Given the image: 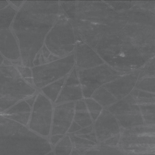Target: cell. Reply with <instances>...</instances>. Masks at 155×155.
Instances as JSON below:
<instances>
[{"instance_id":"cell-1","label":"cell","mask_w":155,"mask_h":155,"mask_svg":"<svg viewBox=\"0 0 155 155\" xmlns=\"http://www.w3.org/2000/svg\"><path fill=\"white\" fill-rule=\"evenodd\" d=\"M57 1H28L19 11L13 28L19 41L24 65L33 67L46 36L58 18Z\"/></svg>"},{"instance_id":"cell-2","label":"cell","mask_w":155,"mask_h":155,"mask_svg":"<svg viewBox=\"0 0 155 155\" xmlns=\"http://www.w3.org/2000/svg\"><path fill=\"white\" fill-rule=\"evenodd\" d=\"M124 27L103 36L94 50L112 68L121 72H131L141 68L150 59L136 46Z\"/></svg>"},{"instance_id":"cell-3","label":"cell","mask_w":155,"mask_h":155,"mask_svg":"<svg viewBox=\"0 0 155 155\" xmlns=\"http://www.w3.org/2000/svg\"><path fill=\"white\" fill-rule=\"evenodd\" d=\"M51 150L47 140L18 122L0 116V155H45Z\"/></svg>"},{"instance_id":"cell-4","label":"cell","mask_w":155,"mask_h":155,"mask_svg":"<svg viewBox=\"0 0 155 155\" xmlns=\"http://www.w3.org/2000/svg\"><path fill=\"white\" fill-rule=\"evenodd\" d=\"M35 89L26 83L12 66L0 67V112L33 95Z\"/></svg>"},{"instance_id":"cell-5","label":"cell","mask_w":155,"mask_h":155,"mask_svg":"<svg viewBox=\"0 0 155 155\" xmlns=\"http://www.w3.org/2000/svg\"><path fill=\"white\" fill-rule=\"evenodd\" d=\"M45 43L50 52L58 58L71 54L75 48L76 40L74 27L71 20L61 15L47 34Z\"/></svg>"},{"instance_id":"cell-6","label":"cell","mask_w":155,"mask_h":155,"mask_svg":"<svg viewBox=\"0 0 155 155\" xmlns=\"http://www.w3.org/2000/svg\"><path fill=\"white\" fill-rule=\"evenodd\" d=\"M118 146L128 154L155 153V125L122 130Z\"/></svg>"},{"instance_id":"cell-7","label":"cell","mask_w":155,"mask_h":155,"mask_svg":"<svg viewBox=\"0 0 155 155\" xmlns=\"http://www.w3.org/2000/svg\"><path fill=\"white\" fill-rule=\"evenodd\" d=\"M77 72L84 99L91 98L100 87L129 73L116 71L106 63L92 68L78 69Z\"/></svg>"},{"instance_id":"cell-8","label":"cell","mask_w":155,"mask_h":155,"mask_svg":"<svg viewBox=\"0 0 155 155\" xmlns=\"http://www.w3.org/2000/svg\"><path fill=\"white\" fill-rule=\"evenodd\" d=\"M75 55L71 54L32 69L34 83L38 88L44 87L67 76L74 67Z\"/></svg>"},{"instance_id":"cell-9","label":"cell","mask_w":155,"mask_h":155,"mask_svg":"<svg viewBox=\"0 0 155 155\" xmlns=\"http://www.w3.org/2000/svg\"><path fill=\"white\" fill-rule=\"evenodd\" d=\"M122 130L145 125L139 106L130 94L107 108Z\"/></svg>"},{"instance_id":"cell-10","label":"cell","mask_w":155,"mask_h":155,"mask_svg":"<svg viewBox=\"0 0 155 155\" xmlns=\"http://www.w3.org/2000/svg\"><path fill=\"white\" fill-rule=\"evenodd\" d=\"M15 14L11 6L0 11V51L7 58L14 60L19 58L20 51L9 27Z\"/></svg>"},{"instance_id":"cell-11","label":"cell","mask_w":155,"mask_h":155,"mask_svg":"<svg viewBox=\"0 0 155 155\" xmlns=\"http://www.w3.org/2000/svg\"><path fill=\"white\" fill-rule=\"evenodd\" d=\"M52 116L53 109L50 101L39 94L34 105L30 129L42 136H48L51 130Z\"/></svg>"},{"instance_id":"cell-12","label":"cell","mask_w":155,"mask_h":155,"mask_svg":"<svg viewBox=\"0 0 155 155\" xmlns=\"http://www.w3.org/2000/svg\"><path fill=\"white\" fill-rule=\"evenodd\" d=\"M75 102L63 103L55 107L52 121V135H64L74 121Z\"/></svg>"},{"instance_id":"cell-13","label":"cell","mask_w":155,"mask_h":155,"mask_svg":"<svg viewBox=\"0 0 155 155\" xmlns=\"http://www.w3.org/2000/svg\"><path fill=\"white\" fill-rule=\"evenodd\" d=\"M94 130L98 143H102L110 137L121 133V128L116 118L107 110H103L95 121Z\"/></svg>"},{"instance_id":"cell-14","label":"cell","mask_w":155,"mask_h":155,"mask_svg":"<svg viewBox=\"0 0 155 155\" xmlns=\"http://www.w3.org/2000/svg\"><path fill=\"white\" fill-rule=\"evenodd\" d=\"M140 69L129 72L102 87L118 101L129 95L136 86Z\"/></svg>"},{"instance_id":"cell-15","label":"cell","mask_w":155,"mask_h":155,"mask_svg":"<svg viewBox=\"0 0 155 155\" xmlns=\"http://www.w3.org/2000/svg\"><path fill=\"white\" fill-rule=\"evenodd\" d=\"M75 62L79 69H87L105 63L95 50L77 35Z\"/></svg>"},{"instance_id":"cell-16","label":"cell","mask_w":155,"mask_h":155,"mask_svg":"<svg viewBox=\"0 0 155 155\" xmlns=\"http://www.w3.org/2000/svg\"><path fill=\"white\" fill-rule=\"evenodd\" d=\"M83 99V93L78 75L77 69L74 67L67 76L55 102L63 104L74 102Z\"/></svg>"},{"instance_id":"cell-17","label":"cell","mask_w":155,"mask_h":155,"mask_svg":"<svg viewBox=\"0 0 155 155\" xmlns=\"http://www.w3.org/2000/svg\"><path fill=\"white\" fill-rule=\"evenodd\" d=\"M31 114V108L26 101H23L13 106L6 112L4 117L27 125Z\"/></svg>"},{"instance_id":"cell-18","label":"cell","mask_w":155,"mask_h":155,"mask_svg":"<svg viewBox=\"0 0 155 155\" xmlns=\"http://www.w3.org/2000/svg\"><path fill=\"white\" fill-rule=\"evenodd\" d=\"M74 121L82 128L92 125L93 120L88 113L84 99L75 102Z\"/></svg>"},{"instance_id":"cell-19","label":"cell","mask_w":155,"mask_h":155,"mask_svg":"<svg viewBox=\"0 0 155 155\" xmlns=\"http://www.w3.org/2000/svg\"><path fill=\"white\" fill-rule=\"evenodd\" d=\"M80 154L81 155H128L119 147L107 146L102 143L97 144Z\"/></svg>"},{"instance_id":"cell-20","label":"cell","mask_w":155,"mask_h":155,"mask_svg":"<svg viewBox=\"0 0 155 155\" xmlns=\"http://www.w3.org/2000/svg\"><path fill=\"white\" fill-rule=\"evenodd\" d=\"M91 98L96 101L102 107H109L117 101L115 98L102 87L96 90Z\"/></svg>"},{"instance_id":"cell-21","label":"cell","mask_w":155,"mask_h":155,"mask_svg":"<svg viewBox=\"0 0 155 155\" xmlns=\"http://www.w3.org/2000/svg\"><path fill=\"white\" fill-rule=\"evenodd\" d=\"M67 76L62 78L61 79L55 81L53 83L41 88V91L45 94V95L48 97V98H49L52 101L55 102L57 101L60 92L62 90V87L63 86L64 83L65 81Z\"/></svg>"},{"instance_id":"cell-22","label":"cell","mask_w":155,"mask_h":155,"mask_svg":"<svg viewBox=\"0 0 155 155\" xmlns=\"http://www.w3.org/2000/svg\"><path fill=\"white\" fill-rule=\"evenodd\" d=\"M68 136L72 142L73 147H74V150L79 152L80 153H83L85 151L98 144L74 134H68Z\"/></svg>"},{"instance_id":"cell-23","label":"cell","mask_w":155,"mask_h":155,"mask_svg":"<svg viewBox=\"0 0 155 155\" xmlns=\"http://www.w3.org/2000/svg\"><path fill=\"white\" fill-rule=\"evenodd\" d=\"M130 94L139 106L155 104V94L150 93L134 88Z\"/></svg>"},{"instance_id":"cell-24","label":"cell","mask_w":155,"mask_h":155,"mask_svg":"<svg viewBox=\"0 0 155 155\" xmlns=\"http://www.w3.org/2000/svg\"><path fill=\"white\" fill-rule=\"evenodd\" d=\"M74 147L68 135L64 137L55 148V155H71Z\"/></svg>"},{"instance_id":"cell-25","label":"cell","mask_w":155,"mask_h":155,"mask_svg":"<svg viewBox=\"0 0 155 155\" xmlns=\"http://www.w3.org/2000/svg\"><path fill=\"white\" fill-rule=\"evenodd\" d=\"M139 106L145 125H155V104Z\"/></svg>"},{"instance_id":"cell-26","label":"cell","mask_w":155,"mask_h":155,"mask_svg":"<svg viewBox=\"0 0 155 155\" xmlns=\"http://www.w3.org/2000/svg\"><path fill=\"white\" fill-rule=\"evenodd\" d=\"M88 113L93 121L95 122L103 110V107L92 98L84 99Z\"/></svg>"},{"instance_id":"cell-27","label":"cell","mask_w":155,"mask_h":155,"mask_svg":"<svg viewBox=\"0 0 155 155\" xmlns=\"http://www.w3.org/2000/svg\"><path fill=\"white\" fill-rule=\"evenodd\" d=\"M155 77V57L151 58L140 69L137 80L146 78Z\"/></svg>"},{"instance_id":"cell-28","label":"cell","mask_w":155,"mask_h":155,"mask_svg":"<svg viewBox=\"0 0 155 155\" xmlns=\"http://www.w3.org/2000/svg\"><path fill=\"white\" fill-rule=\"evenodd\" d=\"M134 88L150 93L155 94V77L146 78L137 80Z\"/></svg>"},{"instance_id":"cell-29","label":"cell","mask_w":155,"mask_h":155,"mask_svg":"<svg viewBox=\"0 0 155 155\" xmlns=\"http://www.w3.org/2000/svg\"><path fill=\"white\" fill-rule=\"evenodd\" d=\"M18 69L21 76H22L25 79L28 81L29 83L32 84V72L29 68L22 67L18 66Z\"/></svg>"},{"instance_id":"cell-30","label":"cell","mask_w":155,"mask_h":155,"mask_svg":"<svg viewBox=\"0 0 155 155\" xmlns=\"http://www.w3.org/2000/svg\"><path fill=\"white\" fill-rule=\"evenodd\" d=\"M120 134H117L116 136L111 137L104 141L102 144L107 145V146H111V147H117L118 146L120 143Z\"/></svg>"},{"instance_id":"cell-31","label":"cell","mask_w":155,"mask_h":155,"mask_svg":"<svg viewBox=\"0 0 155 155\" xmlns=\"http://www.w3.org/2000/svg\"><path fill=\"white\" fill-rule=\"evenodd\" d=\"M94 130L93 126L91 125L88 127H84V128H81L80 130L78 131L77 132L74 133V134H75V135H84V134H89L93 132Z\"/></svg>"},{"instance_id":"cell-32","label":"cell","mask_w":155,"mask_h":155,"mask_svg":"<svg viewBox=\"0 0 155 155\" xmlns=\"http://www.w3.org/2000/svg\"><path fill=\"white\" fill-rule=\"evenodd\" d=\"M77 136H78V135H77ZM78 136H79V137H82V138H84V139H85L88 140L90 141H92V142H93L96 143V144L98 143V141H97V137H96L94 131L93 132H92V133L89 134H84V135H79Z\"/></svg>"},{"instance_id":"cell-33","label":"cell","mask_w":155,"mask_h":155,"mask_svg":"<svg viewBox=\"0 0 155 155\" xmlns=\"http://www.w3.org/2000/svg\"><path fill=\"white\" fill-rule=\"evenodd\" d=\"M81 128H82L77 123L73 121L71 125V127H69V128L67 133H68V134H74V133H76L78 131L80 130Z\"/></svg>"},{"instance_id":"cell-34","label":"cell","mask_w":155,"mask_h":155,"mask_svg":"<svg viewBox=\"0 0 155 155\" xmlns=\"http://www.w3.org/2000/svg\"><path fill=\"white\" fill-rule=\"evenodd\" d=\"M64 137V135L54 134L52 135L51 137V142L52 144L55 145Z\"/></svg>"},{"instance_id":"cell-35","label":"cell","mask_w":155,"mask_h":155,"mask_svg":"<svg viewBox=\"0 0 155 155\" xmlns=\"http://www.w3.org/2000/svg\"><path fill=\"white\" fill-rule=\"evenodd\" d=\"M8 5V3L6 1H0V10L3 9Z\"/></svg>"},{"instance_id":"cell-36","label":"cell","mask_w":155,"mask_h":155,"mask_svg":"<svg viewBox=\"0 0 155 155\" xmlns=\"http://www.w3.org/2000/svg\"><path fill=\"white\" fill-rule=\"evenodd\" d=\"M35 96H34V97L28 99V100H27L26 102L29 104V106H32L34 102L35 101Z\"/></svg>"},{"instance_id":"cell-37","label":"cell","mask_w":155,"mask_h":155,"mask_svg":"<svg viewBox=\"0 0 155 155\" xmlns=\"http://www.w3.org/2000/svg\"><path fill=\"white\" fill-rule=\"evenodd\" d=\"M12 3L14 4L17 7H19L21 5V4L22 3V1H11Z\"/></svg>"},{"instance_id":"cell-38","label":"cell","mask_w":155,"mask_h":155,"mask_svg":"<svg viewBox=\"0 0 155 155\" xmlns=\"http://www.w3.org/2000/svg\"><path fill=\"white\" fill-rule=\"evenodd\" d=\"M129 155H155V153H138V154H129Z\"/></svg>"},{"instance_id":"cell-39","label":"cell","mask_w":155,"mask_h":155,"mask_svg":"<svg viewBox=\"0 0 155 155\" xmlns=\"http://www.w3.org/2000/svg\"><path fill=\"white\" fill-rule=\"evenodd\" d=\"M71 155H81V154H80L79 152H78L76 150H72V153H71Z\"/></svg>"},{"instance_id":"cell-40","label":"cell","mask_w":155,"mask_h":155,"mask_svg":"<svg viewBox=\"0 0 155 155\" xmlns=\"http://www.w3.org/2000/svg\"><path fill=\"white\" fill-rule=\"evenodd\" d=\"M3 58L2 56H1V55L0 54V65L3 63Z\"/></svg>"},{"instance_id":"cell-41","label":"cell","mask_w":155,"mask_h":155,"mask_svg":"<svg viewBox=\"0 0 155 155\" xmlns=\"http://www.w3.org/2000/svg\"><path fill=\"white\" fill-rule=\"evenodd\" d=\"M45 155H55V154L53 152H50V153Z\"/></svg>"}]
</instances>
